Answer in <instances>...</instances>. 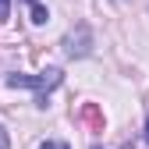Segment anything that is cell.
Wrapping results in <instances>:
<instances>
[{
    "label": "cell",
    "mask_w": 149,
    "mask_h": 149,
    "mask_svg": "<svg viewBox=\"0 0 149 149\" xmlns=\"http://www.w3.org/2000/svg\"><path fill=\"white\" fill-rule=\"evenodd\" d=\"M7 85L11 89H32L36 92V103L46 107V92H53V89L61 85V71L50 68L43 74H7Z\"/></svg>",
    "instance_id": "1"
},
{
    "label": "cell",
    "mask_w": 149,
    "mask_h": 149,
    "mask_svg": "<svg viewBox=\"0 0 149 149\" xmlns=\"http://www.w3.org/2000/svg\"><path fill=\"white\" fill-rule=\"evenodd\" d=\"M11 18V0H0V22H7Z\"/></svg>",
    "instance_id": "2"
},
{
    "label": "cell",
    "mask_w": 149,
    "mask_h": 149,
    "mask_svg": "<svg viewBox=\"0 0 149 149\" xmlns=\"http://www.w3.org/2000/svg\"><path fill=\"white\" fill-rule=\"evenodd\" d=\"M0 149H11V139H7V132H4V124H0Z\"/></svg>",
    "instance_id": "3"
},
{
    "label": "cell",
    "mask_w": 149,
    "mask_h": 149,
    "mask_svg": "<svg viewBox=\"0 0 149 149\" xmlns=\"http://www.w3.org/2000/svg\"><path fill=\"white\" fill-rule=\"evenodd\" d=\"M39 149H68V146H64V142H43Z\"/></svg>",
    "instance_id": "4"
},
{
    "label": "cell",
    "mask_w": 149,
    "mask_h": 149,
    "mask_svg": "<svg viewBox=\"0 0 149 149\" xmlns=\"http://www.w3.org/2000/svg\"><path fill=\"white\" fill-rule=\"evenodd\" d=\"M25 4H29V7H36V4H39V0H25Z\"/></svg>",
    "instance_id": "5"
},
{
    "label": "cell",
    "mask_w": 149,
    "mask_h": 149,
    "mask_svg": "<svg viewBox=\"0 0 149 149\" xmlns=\"http://www.w3.org/2000/svg\"><path fill=\"white\" fill-rule=\"evenodd\" d=\"M146 142H149V121H146Z\"/></svg>",
    "instance_id": "6"
},
{
    "label": "cell",
    "mask_w": 149,
    "mask_h": 149,
    "mask_svg": "<svg viewBox=\"0 0 149 149\" xmlns=\"http://www.w3.org/2000/svg\"><path fill=\"white\" fill-rule=\"evenodd\" d=\"M92 149H100V146H92Z\"/></svg>",
    "instance_id": "7"
}]
</instances>
